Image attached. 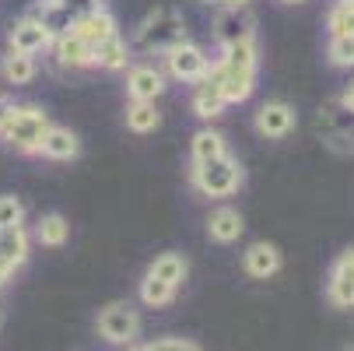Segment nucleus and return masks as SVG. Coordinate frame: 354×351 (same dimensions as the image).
<instances>
[{"label":"nucleus","instance_id":"f257e3e1","mask_svg":"<svg viewBox=\"0 0 354 351\" xmlns=\"http://www.w3.org/2000/svg\"><path fill=\"white\" fill-rule=\"evenodd\" d=\"M189 39V28H186V18L172 8H158L151 11L147 18L137 21L133 28V39H130V49H137V53H165V49H172L176 42Z\"/></svg>","mask_w":354,"mask_h":351},{"label":"nucleus","instance_id":"f03ea898","mask_svg":"<svg viewBox=\"0 0 354 351\" xmlns=\"http://www.w3.org/2000/svg\"><path fill=\"white\" fill-rule=\"evenodd\" d=\"M49 113L35 102H18L15 113L8 116V123L0 127V144L11 147L18 155H39V144H42V134L49 130Z\"/></svg>","mask_w":354,"mask_h":351},{"label":"nucleus","instance_id":"7ed1b4c3","mask_svg":"<svg viewBox=\"0 0 354 351\" xmlns=\"http://www.w3.org/2000/svg\"><path fill=\"white\" fill-rule=\"evenodd\" d=\"M189 183L200 197L221 200V197L239 193V186L245 183V169L235 155H221V159H211V162H193Z\"/></svg>","mask_w":354,"mask_h":351},{"label":"nucleus","instance_id":"20e7f679","mask_svg":"<svg viewBox=\"0 0 354 351\" xmlns=\"http://www.w3.org/2000/svg\"><path fill=\"white\" fill-rule=\"evenodd\" d=\"M162 60H165V67H162L165 78H169V81H179V84H196V81H204L207 71H211L207 49L196 46L193 39H183V42H176L172 49H165Z\"/></svg>","mask_w":354,"mask_h":351},{"label":"nucleus","instance_id":"39448f33","mask_svg":"<svg viewBox=\"0 0 354 351\" xmlns=\"http://www.w3.org/2000/svg\"><path fill=\"white\" fill-rule=\"evenodd\" d=\"M98 334L109 344H120V348H130L137 344L140 337V316L130 303H109L102 313H98Z\"/></svg>","mask_w":354,"mask_h":351},{"label":"nucleus","instance_id":"423d86ee","mask_svg":"<svg viewBox=\"0 0 354 351\" xmlns=\"http://www.w3.org/2000/svg\"><path fill=\"white\" fill-rule=\"evenodd\" d=\"M207 78H211V81L221 88V95H225V102H228V106L249 102V98H252V91H257V71L232 67V64H225L221 57H218V60H211V71H207Z\"/></svg>","mask_w":354,"mask_h":351},{"label":"nucleus","instance_id":"0eeeda50","mask_svg":"<svg viewBox=\"0 0 354 351\" xmlns=\"http://www.w3.org/2000/svg\"><path fill=\"white\" fill-rule=\"evenodd\" d=\"M211 35L221 49L245 42V39H257V18L249 15V8H225L221 4L211 18Z\"/></svg>","mask_w":354,"mask_h":351},{"label":"nucleus","instance_id":"6e6552de","mask_svg":"<svg viewBox=\"0 0 354 351\" xmlns=\"http://www.w3.org/2000/svg\"><path fill=\"white\" fill-rule=\"evenodd\" d=\"M319 130H323V141L333 152H354V113L340 102V98H330L319 109Z\"/></svg>","mask_w":354,"mask_h":351},{"label":"nucleus","instance_id":"1a4fd4ad","mask_svg":"<svg viewBox=\"0 0 354 351\" xmlns=\"http://www.w3.org/2000/svg\"><path fill=\"white\" fill-rule=\"evenodd\" d=\"M169 88V78L155 64H130L127 67V98L130 102H158Z\"/></svg>","mask_w":354,"mask_h":351},{"label":"nucleus","instance_id":"9d476101","mask_svg":"<svg viewBox=\"0 0 354 351\" xmlns=\"http://www.w3.org/2000/svg\"><path fill=\"white\" fill-rule=\"evenodd\" d=\"M298 123V113L291 102H284V98H270V102H263L257 109V116H252V127H257L260 137L267 141H284Z\"/></svg>","mask_w":354,"mask_h":351},{"label":"nucleus","instance_id":"9b49d317","mask_svg":"<svg viewBox=\"0 0 354 351\" xmlns=\"http://www.w3.org/2000/svg\"><path fill=\"white\" fill-rule=\"evenodd\" d=\"M49 46H53V35H49V28L39 18H32V15H25L21 21H15L11 32H8V49H11V53L39 57V53H46Z\"/></svg>","mask_w":354,"mask_h":351},{"label":"nucleus","instance_id":"f8f14e48","mask_svg":"<svg viewBox=\"0 0 354 351\" xmlns=\"http://www.w3.org/2000/svg\"><path fill=\"white\" fill-rule=\"evenodd\" d=\"M71 32H74L81 42H88L91 49H98L106 39H113V35L120 32V25H116V18H113V11H109V8L95 4L88 15H81V18L71 25Z\"/></svg>","mask_w":354,"mask_h":351},{"label":"nucleus","instance_id":"ddd939ff","mask_svg":"<svg viewBox=\"0 0 354 351\" xmlns=\"http://www.w3.org/2000/svg\"><path fill=\"white\" fill-rule=\"evenodd\" d=\"M77 155H81V137H77L71 127L49 123V130L42 134V144H39V159H49V162H74Z\"/></svg>","mask_w":354,"mask_h":351},{"label":"nucleus","instance_id":"4468645a","mask_svg":"<svg viewBox=\"0 0 354 351\" xmlns=\"http://www.w3.org/2000/svg\"><path fill=\"white\" fill-rule=\"evenodd\" d=\"M49 49H53V60L60 67H67V71H88V67H95V49L88 42H81L74 32L57 35Z\"/></svg>","mask_w":354,"mask_h":351},{"label":"nucleus","instance_id":"2eb2a0df","mask_svg":"<svg viewBox=\"0 0 354 351\" xmlns=\"http://www.w3.org/2000/svg\"><path fill=\"white\" fill-rule=\"evenodd\" d=\"M242 271L257 281H267L281 271V249L274 242H252L242 253Z\"/></svg>","mask_w":354,"mask_h":351},{"label":"nucleus","instance_id":"dca6fc26","mask_svg":"<svg viewBox=\"0 0 354 351\" xmlns=\"http://www.w3.org/2000/svg\"><path fill=\"white\" fill-rule=\"evenodd\" d=\"M193 88V95H189V106H193V113L204 120V123H211V120H218L225 109H228V102H225V95H221V88L211 81V78H204V81H196V84H189Z\"/></svg>","mask_w":354,"mask_h":351},{"label":"nucleus","instance_id":"f3484780","mask_svg":"<svg viewBox=\"0 0 354 351\" xmlns=\"http://www.w3.org/2000/svg\"><path fill=\"white\" fill-rule=\"evenodd\" d=\"M330 303L340 309H354V264L347 257H340L330 271V285H326Z\"/></svg>","mask_w":354,"mask_h":351},{"label":"nucleus","instance_id":"a211bd4d","mask_svg":"<svg viewBox=\"0 0 354 351\" xmlns=\"http://www.w3.org/2000/svg\"><path fill=\"white\" fill-rule=\"evenodd\" d=\"M245 232V222H242V211H235V208H218V211H211V218H207V235L214 239V242H221V246H232V242H239V235Z\"/></svg>","mask_w":354,"mask_h":351},{"label":"nucleus","instance_id":"6ab92c4d","mask_svg":"<svg viewBox=\"0 0 354 351\" xmlns=\"http://www.w3.org/2000/svg\"><path fill=\"white\" fill-rule=\"evenodd\" d=\"M228 155V141L221 130H214L211 123L207 127H200L189 141V162H211V159H221Z\"/></svg>","mask_w":354,"mask_h":351},{"label":"nucleus","instance_id":"aec40b11","mask_svg":"<svg viewBox=\"0 0 354 351\" xmlns=\"http://www.w3.org/2000/svg\"><path fill=\"white\" fill-rule=\"evenodd\" d=\"M28 249H32V232H28L25 225H18V228H0V257L8 260L11 271L25 267Z\"/></svg>","mask_w":354,"mask_h":351},{"label":"nucleus","instance_id":"412c9836","mask_svg":"<svg viewBox=\"0 0 354 351\" xmlns=\"http://www.w3.org/2000/svg\"><path fill=\"white\" fill-rule=\"evenodd\" d=\"M130 64H133V49H130V42L120 32L95 49V67L98 71H127Z\"/></svg>","mask_w":354,"mask_h":351},{"label":"nucleus","instance_id":"4be33fe9","mask_svg":"<svg viewBox=\"0 0 354 351\" xmlns=\"http://www.w3.org/2000/svg\"><path fill=\"white\" fill-rule=\"evenodd\" d=\"M32 239L39 242V246H49V249H60L67 239H71V225H67V218L64 215H57V211H49V215H42L35 225H32Z\"/></svg>","mask_w":354,"mask_h":351},{"label":"nucleus","instance_id":"5701e85b","mask_svg":"<svg viewBox=\"0 0 354 351\" xmlns=\"http://www.w3.org/2000/svg\"><path fill=\"white\" fill-rule=\"evenodd\" d=\"M35 74H39V60L28 57V53H11V49H8V57L0 60V78H4L8 84H15V88L32 84Z\"/></svg>","mask_w":354,"mask_h":351},{"label":"nucleus","instance_id":"b1692460","mask_svg":"<svg viewBox=\"0 0 354 351\" xmlns=\"http://www.w3.org/2000/svg\"><path fill=\"white\" fill-rule=\"evenodd\" d=\"M158 127H162V113L155 102H127V130L155 134Z\"/></svg>","mask_w":354,"mask_h":351},{"label":"nucleus","instance_id":"393cba45","mask_svg":"<svg viewBox=\"0 0 354 351\" xmlns=\"http://www.w3.org/2000/svg\"><path fill=\"white\" fill-rule=\"evenodd\" d=\"M176 285H169V281H162V278H155V274H144V281H140V303L147 306V309H162V306H169L172 298H176Z\"/></svg>","mask_w":354,"mask_h":351},{"label":"nucleus","instance_id":"a878e982","mask_svg":"<svg viewBox=\"0 0 354 351\" xmlns=\"http://www.w3.org/2000/svg\"><path fill=\"white\" fill-rule=\"evenodd\" d=\"M147 274H155V278H162V281H169V285L179 288V285L186 281V274H189V264H186L183 253H162V257L151 260Z\"/></svg>","mask_w":354,"mask_h":351},{"label":"nucleus","instance_id":"bb28decb","mask_svg":"<svg viewBox=\"0 0 354 351\" xmlns=\"http://www.w3.org/2000/svg\"><path fill=\"white\" fill-rule=\"evenodd\" d=\"M221 60H225V64H232V67L257 71V67H260V46H257V39H245V42L225 46V49H221Z\"/></svg>","mask_w":354,"mask_h":351},{"label":"nucleus","instance_id":"cd10ccee","mask_svg":"<svg viewBox=\"0 0 354 351\" xmlns=\"http://www.w3.org/2000/svg\"><path fill=\"white\" fill-rule=\"evenodd\" d=\"M326 57H330L333 67L351 71V67H354V35H330V42H326Z\"/></svg>","mask_w":354,"mask_h":351},{"label":"nucleus","instance_id":"c85d7f7f","mask_svg":"<svg viewBox=\"0 0 354 351\" xmlns=\"http://www.w3.org/2000/svg\"><path fill=\"white\" fill-rule=\"evenodd\" d=\"M326 28H330V35H354V4L337 0L326 15Z\"/></svg>","mask_w":354,"mask_h":351},{"label":"nucleus","instance_id":"c756f323","mask_svg":"<svg viewBox=\"0 0 354 351\" xmlns=\"http://www.w3.org/2000/svg\"><path fill=\"white\" fill-rule=\"evenodd\" d=\"M25 225V204L15 193H0V228H18Z\"/></svg>","mask_w":354,"mask_h":351},{"label":"nucleus","instance_id":"7c9ffc66","mask_svg":"<svg viewBox=\"0 0 354 351\" xmlns=\"http://www.w3.org/2000/svg\"><path fill=\"white\" fill-rule=\"evenodd\" d=\"M147 351H200V344L183 341V337H162V341H151Z\"/></svg>","mask_w":354,"mask_h":351},{"label":"nucleus","instance_id":"2f4dec72","mask_svg":"<svg viewBox=\"0 0 354 351\" xmlns=\"http://www.w3.org/2000/svg\"><path fill=\"white\" fill-rule=\"evenodd\" d=\"M15 106H18V102H15V95H8V91H0V127L8 123V116L15 113Z\"/></svg>","mask_w":354,"mask_h":351},{"label":"nucleus","instance_id":"473e14b6","mask_svg":"<svg viewBox=\"0 0 354 351\" xmlns=\"http://www.w3.org/2000/svg\"><path fill=\"white\" fill-rule=\"evenodd\" d=\"M340 102H344V106H347V109L354 113V81H351V84H347L344 91H340Z\"/></svg>","mask_w":354,"mask_h":351},{"label":"nucleus","instance_id":"72a5a7b5","mask_svg":"<svg viewBox=\"0 0 354 351\" xmlns=\"http://www.w3.org/2000/svg\"><path fill=\"white\" fill-rule=\"evenodd\" d=\"M11 274H15V271L8 267V260H4V257H0V288H4V281H8Z\"/></svg>","mask_w":354,"mask_h":351},{"label":"nucleus","instance_id":"f704fd0d","mask_svg":"<svg viewBox=\"0 0 354 351\" xmlns=\"http://www.w3.org/2000/svg\"><path fill=\"white\" fill-rule=\"evenodd\" d=\"M221 4H225V8H249L252 0H218V8H221Z\"/></svg>","mask_w":354,"mask_h":351},{"label":"nucleus","instance_id":"c9c22d12","mask_svg":"<svg viewBox=\"0 0 354 351\" xmlns=\"http://www.w3.org/2000/svg\"><path fill=\"white\" fill-rule=\"evenodd\" d=\"M127 351H147V344H130Z\"/></svg>","mask_w":354,"mask_h":351},{"label":"nucleus","instance_id":"e433bc0d","mask_svg":"<svg viewBox=\"0 0 354 351\" xmlns=\"http://www.w3.org/2000/svg\"><path fill=\"white\" fill-rule=\"evenodd\" d=\"M281 4H306V0H281Z\"/></svg>","mask_w":354,"mask_h":351},{"label":"nucleus","instance_id":"4c0bfd02","mask_svg":"<svg viewBox=\"0 0 354 351\" xmlns=\"http://www.w3.org/2000/svg\"><path fill=\"white\" fill-rule=\"evenodd\" d=\"M344 257H347V260H351V264H354V249H347V253H344Z\"/></svg>","mask_w":354,"mask_h":351},{"label":"nucleus","instance_id":"58836bf2","mask_svg":"<svg viewBox=\"0 0 354 351\" xmlns=\"http://www.w3.org/2000/svg\"><path fill=\"white\" fill-rule=\"evenodd\" d=\"M200 4H218V0H200Z\"/></svg>","mask_w":354,"mask_h":351},{"label":"nucleus","instance_id":"ea45409f","mask_svg":"<svg viewBox=\"0 0 354 351\" xmlns=\"http://www.w3.org/2000/svg\"><path fill=\"white\" fill-rule=\"evenodd\" d=\"M49 4H64V0H49Z\"/></svg>","mask_w":354,"mask_h":351},{"label":"nucleus","instance_id":"a19ab883","mask_svg":"<svg viewBox=\"0 0 354 351\" xmlns=\"http://www.w3.org/2000/svg\"><path fill=\"white\" fill-rule=\"evenodd\" d=\"M347 4H354V0H347Z\"/></svg>","mask_w":354,"mask_h":351}]
</instances>
